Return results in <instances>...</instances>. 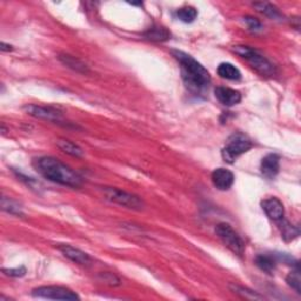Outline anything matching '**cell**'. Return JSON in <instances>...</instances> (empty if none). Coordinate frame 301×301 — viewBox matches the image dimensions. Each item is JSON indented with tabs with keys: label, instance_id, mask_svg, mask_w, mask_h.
I'll return each mask as SVG.
<instances>
[{
	"label": "cell",
	"instance_id": "6da1fadb",
	"mask_svg": "<svg viewBox=\"0 0 301 301\" xmlns=\"http://www.w3.org/2000/svg\"><path fill=\"white\" fill-rule=\"evenodd\" d=\"M173 57L180 65L181 74L186 86L194 94H203L211 84V76L204 66L196 61L192 55L183 51H172Z\"/></svg>",
	"mask_w": 301,
	"mask_h": 301
},
{
	"label": "cell",
	"instance_id": "7a4b0ae2",
	"mask_svg": "<svg viewBox=\"0 0 301 301\" xmlns=\"http://www.w3.org/2000/svg\"><path fill=\"white\" fill-rule=\"evenodd\" d=\"M33 166L37 172L53 183L73 188H78L83 185V179L79 174L53 157L37 158L33 161Z\"/></svg>",
	"mask_w": 301,
	"mask_h": 301
},
{
	"label": "cell",
	"instance_id": "3957f363",
	"mask_svg": "<svg viewBox=\"0 0 301 301\" xmlns=\"http://www.w3.org/2000/svg\"><path fill=\"white\" fill-rule=\"evenodd\" d=\"M233 51L237 54H239L241 58L246 59L248 64L252 66V69H254L256 72L266 77H271L276 74V68H274L272 62L263 57L262 54H260L258 51L254 50L250 46H234Z\"/></svg>",
	"mask_w": 301,
	"mask_h": 301
},
{
	"label": "cell",
	"instance_id": "277c9868",
	"mask_svg": "<svg viewBox=\"0 0 301 301\" xmlns=\"http://www.w3.org/2000/svg\"><path fill=\"white\" fill-rule=\"evenodd\" d=\"M252 147H253V144H252V141L246 136L241 135V133H237V135L229 137L226 146L222 148V158H224L225 161L232 163L240 155L250 151Z\"/></svg>",
	"mask_w": 301,
	"mask_h": 301
},
{
	"label": "cell",
	"instance_id": "5b68a950",
	"mask_svg": "<svg viewBox=\"0 0 301 301\" xmlns=\"http://www.w3.org/2000/svg\"><path fill=\"white\" fill-rule=\"evenodd\" d=\"M215 233L220 238V240L224 243L226 247H228L233 253L238 255H243L245 252V244L241 237L238 234L232 226L226 222H221V224L217 225L215 227Z\"/></svg>",
	"mask_w": 301,
	"mask_h": 301
},
{
	"label": "cell",
	"instance_id": "8992f818",
	"mask_svg": "<svg viewBox=\"0 0 301 301\" xmlns=\"http://www.w3.org/2000/svg\"><path fill=\"white\" fill-rule=\"evenodd\" d=\"M32 295L35 298L50 300L76 301L80 299L77 293H74L66 287H61V286H42V287L33 289Z\"/></svg>",
	"mask_w": 301,
	"mask_h": 301
},
{
	"label": "cell",
	"instance_id": "52a82bcc",
	"mask_svg": "<svg viewBox=\"0 0 301 301\" xmlns=\"http://www.w3.org/2000/svg\"><path fill=\"white\" fill-rule=\"evenodd\" d=\"M104 194L110 202H113L119 205L128 207L132 210H141L144 207V202L139 196H137L132 193L125 192L122 189L114 187H105L104 188Z\"/></svg>",
	"mask_w": 301,
	"mask_h": 301
},
{
	"label": "cell",
	"instance_id": "ba28073f",
	"mask_svg": "<svg viewBox=\"0 0 301 301\" xmlns=\"http://www.w3.org/2000/svg\"><path fill=\"white\" fill-rule=\"evenodd\" d=\"M24 110L29 116L44 119V120L58 122V124H60V121H62V113L59 110L54 109V107L38 106L31 104V105H26Z\"/></svg>",
	"mask_w": 301,
	"mask_h": 301
},
{
	"label": "cell",
	"instance_id": "9c48e42d",
	"mask_svg": "<svg viewBox=\"0 0 301 301\" xmlns=\"http://www.w3.org/2000/svg\"><path fill=\"white\" fill-rule=\"evenodd\" d=\"M211 179L215 188L220 189V191H227L234 184V174L229 170L220 167L212 172Z\"/></svg>",
	"mask_w": 301,
	"mask_h": 301
},
{
	"label": "cell",
	"instance_id": "30bf717a",
	"mask_svg": "<svg viewBox=\"0 0 301 301\" xmlns=\"http://www.w3.org/2000/svg\"><path fill=\"white\" fill-rule=\"evenodd\" d=\"M59 251H60L66 258L70 259L71 261L76 262L78 265L87 266L92 262L90 255L85 253L83 251H80L79 248L71 246V245H60V246H59Z\"/></svg>",
	"mask_w": 301,
	"mask_h": 301
},
{
	"label": "cell",
	"instance_id": "8fae6325",
	"mask_svg": "<svg viewBox=\"0 0 301 301\" xmlns=\"http://www.w3.org/2000/svg\"><path fill=\"white\" fill-rule=\"evenodd\" d=\"M262 210L265 211L267 217L274 221H280L284 219L285 209L282 203L278 198H270L261 203Z\"/></svg>",
	"mask_w": 301,
	"mask_h": 301
},
{
	"label": "cell",
	"instance_id": "7c38bea8",
	"mask_svg": "<svg viewBox=\"0 0 301 301\" xmlns=\"http://www.w3.org/2000/svg\"><path fill=\"white\" fill-rule=\"evenodd\" d=\"M214 94L215 98H217L222 105L226 106L237 105V104H239L241 102L240 92L229 87H217L214 90Z\"/></svg>",
	"mask_w": 301,
	"mask_h": 301
},
{
	"label": "cell",
	"instance_id": "4fadbf2b",
	"mask_svg": "<svg viewBox=\"0 0 301 301\" xmlns=\"http://www.w3.org/2000/svg\"><path fill=\"white\" fill-rule=\"evenodd\" d=\"M280 169V158L278 154H267L261 161V172L265 177L272 179L279 173Z\"/></svg>",
	"mask_w": 301,
	"mask_h": 301
},
{
	"label": "cell",
	"instance_id": "5bb4252c",
	"mask_svg": "<svg viewBox=\"0 0 301 301\" xmlns=\"http://www.w3.org/2000/svg\"><path fill=\"white\" fill-rule=\"evenodd\" d=\"M218 74L227 80H239L241 78L239 69H237L231 62H221L218 66Z\"/></svg>",
	"mask_w": 301,
	"mask_h": 301
},
{
	"label": "cell",
	"instance_id": "9a60e30c",
	"mask_svg": "<svg viewBox=\"0 0 301 301\" xmlns=\"http://www.w3.org/2000/svg\"><path fill=\"white\" fill-rule=\"evenodd\" d=\"M59 60H60L65 66L72 69L73 71H77V72H80V73H88L87 66L85 65L83 61L79 60V59L73 57V55L60 54L59 55Z\"/></svg>",
	"mask_w": 301,
	"mask_h": 301
},
{
	"label": "cell",
	"instance_id": "2e32d148",
	"mask_svg": "<svg viewBox=\"0 0 301 301\" xmlns=\"http://www.w3.org/2000/svg\"><path fill=\"white\" fill-rule=\"evenodd\" d=\"M144 37L148 40H152V42H166V40L170 39L171 33L165 27L155 26V27L148 28L144 33Z\"/></svg>",
	"mask_w": 301,
	"mask_h": 301
},
{
	"label": "cell",
	"instance_id": "e0dca14e",
	"mask_svg": "<svg viewBox=\"0 0 301 301\" xmlns=\"http://www.w3.org/2000/svg\"><path fill=\"white\" fill-rule=\"evenodd\" d=\"M255 263L260 270L263 271V272L271 274L272 272H274V270H276L277 260L274 259L273 255L260 254L255 258Z\"/></svg>",
	"mask_w": 301,
	"mask_h": 301
},
{
	"label": "cell",
	"instance_id": "ac0fdd59",
	"mask_svg": "<svg viewBox=\"0 0 301 301\" xmlns=\"http://www.w3.org/2000/svg\"><path fill=\"white\" fill-rule=\"evenodd\" d=\"M57 145L62 152H65L66 154L71 155V157H76V158L83 157L84 151L81 150L78 145L72 143V141L66 140V139H59L57 141Z\"/></svg>",
	"mask_w": 301,
	"mask_h": 301
},
{
	"label": "cell",
	"instance_id": "d6986e66",
	"mask_svg": "<svg viewBox=\"0 0 301 301\" xmlns=\"http://www.w3.org/2000/svg\"><path fill=\"white\" fill-rule=\"evenodd\" d=\"M177 17L183 23H193L198 17V11L193 6H184L177 11Z\"/></svg>",
	"mask_w": 301,
	"mask_h": 301
},
{
	"label": "cell",
	"instance_id": "ffe728a7",
	"mask_svg": "<svg viewBox=\"0 0 301 301\" xmlns=\"http://www.w3.org/2000/svg\"><path fill=\"white\" fill-rule=\"evenodd\" d=\"M253 5L255 9L259 11V12L263 13L267 17L273 18V19H279V18H281L280 12H279V11L277 10V7L273 6L272 4L260 2V3H254Z\"/></svg>",
	"mask_w": 301,
	"mask_h": 301
},
{
	"label": "cell",
	"instance_id": "44dd1931",
	"mask_svg": "<svg viewBox=\"0 0 301 301\" xmlns=\"http://www.w3.org/2000/svg\"><path fill=\"white\" fill-rule=\"evenodd\" d=\"M2 209L5 212H7V213L18 215V217H23L24 215V212L21 210L19 204L13 202V200H11L9 198H5V196L2 199Z\"/></svg>",
	"mask_w": 301,
	"mask_h": 301
},
{
	"label": "cell",
	"instance_id": "7402d4cb",
	"mask_svg": "<svg viewBox=\"0 0 301 301\" xmlns=\"http://www.w3.org/2000/svg\"><path fill=\"white\" fill-rule=\"evenodd\" d=\"M231 289L233 291V293L240 295L241 298L252 299V300H262L263 299V296L258 294V293H255L254 291H251V289H248L246 287H243V286L231 285Z\"/></svg>",
	"mask_w": 301,
	"mask_h": 301
},
{
	"label": "cell",
	"instance_id": "603a6c76",
	"mask_svg": "<svg viewBox=\"0 0 301 301\" xmlns=\"http://www.w3.org/2000/svg\"><path fill=\"white\" fill-rule=\"evenodd\" d=\"M281 234L282 238H284L286 241H291L293 239H295V238H298L300 232L298 227H294V226L291 225L287 221H284V219H282Z\"/></svg>",
	"mask_w": 301,
	"mask_h": 301
},
{
	"label": "cell",
	"instance_id": "cb8c5ba5",
	"mask_svg": "<svg viewBox=\"0 0 301 301\" xmlns=\"http://www.w3.org/2000/svg\"><path fill=\"white\" fill-rule=\"evenodd\" d=\"M286 281L287 284L291 286V287L294 289L296 293H301V279H300V272L299 270L292 271L291 273L288 274L287 278H286Z\"/></svg>",
	"mask_w": 301,
	"mask_h": 301
},
{
	"label": "cell",
	"instance_id": "d4e9b609",
	"mask_svg": "<svg viewBox=\"0 0 301 301\" xmlns=\"http://www.w3.org/2000/svg\"><path fill=\"white\" fill-rule=\"evenodd\" d=\"M3 272L5 273L6 276L20 278V277H24L26 274V269L24 266L17 267V269H3Z\"/></svg>",
	"mask_w": 301,
	"mask_h": 301
},
{
	"label": "cell",
	"instance_id": "484cf974",
	"mask_svg": "<svg viewBox=\"0 0 301 301\" xmlns=\"http://www.w3.org/2000/svg\"><path fill=\"white\" fill-rule=\"evenodd\" d=\"M244 21L248 26V28L252 29V31H259V29H261V27H262L261 23H260L256 18H253V17H250V16L245 17Z\"/></svg>",
	"mask_w": 301,
	"mask_h": 301
},
{
	"label": "cell",
	"instance_id": "4316f807",
	"mask_svg": "<svg viewBox=\"0 0 301 301\" xmlns=\"http://www.w3.org/2000/svg\"><path fill=\"white\" fill-rule=\"evenodd\" d=\"M103 280L105 282H110L111 285H118L119 284V279L112 273L103 274Z\"/></svg>",
	"mask_w": 301,
	"mask_h": 301
},
{
	"label": "cell",
	"instance_id": "83f0119b",
	"mask_svg": "<svg viewBox=\"0 0 301 301\" xmlns=\"http://www.w3.org/2000/svg\"><path fill=\"white\" fill-rule=\"evenodd\" d=\"M0 50H2L3 52H10L13 50V46L10 45V44H6V43H2L0 44Z\"/></svg>",
	"mask_w": 301,
	"mask_h": 301
}]
</instances>
